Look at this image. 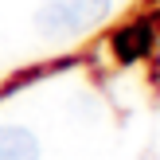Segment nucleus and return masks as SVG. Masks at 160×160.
<instances>
[{
  "label": "nucleus",
  "instance_id": "2",
  "mask_svg": "<svg viewBox=\"0 0 160 160\" xmlns=\"http://www.w3.org/2000/svg\"><path fill=\"white\" fill-rule=\"evenodd\" d=\"M152 51V23L148 20H137V23H125L121 31L113 35V55L121 62H137Z\"/></svg>",
  "mask_w": 160,
  "mask_h": 160
},
{
  "label": "nucleus",
  "instance_id": "3",
  "mask_svg": "<svg viewBox=\"0 0 160 160\" xmlns=\"http://www.w3.org/2000/svg\"><path fill=\"white\" fill-rule=\"evenodd\" d=\"M0 160H39V137L23 125H0Z\"/></svg>",
  "mask_w": 160,
  "mask_h": 160
},
{
  "label": "nucleus",
  "instance_id": "1",
  "mask_svg": "<svg viewBox=\"0 0 160 160\" xmlns=\"http://www.w3.org/2000/svg\"><path fill=\"white\" fill-rule=\"evenodd\" d=\"M113 0H43L35 12V31L47 39H70L86 35L109 16Z\"/></svg>",
  "mask_w": 160,
  "mask_h": 160
}]
</instances>
